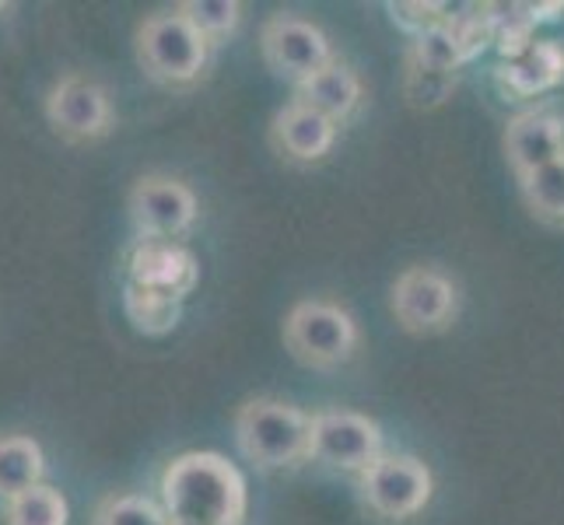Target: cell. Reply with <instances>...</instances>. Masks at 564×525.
Returning a JSON list of instances; mask_svg holds the SVG:
<instances>
[{
  "label": "cell",
  "mask_w": 564,
  "mask_h": 525,
  "mask_svg": "<svg viewBox=\"0 0 564 525\" xmlns=\"http://www.w3.org/2000/svg\"><path fill=\"white\" fill-rule=\"evenodd\" d=\"M162 508L176 525H242L249 512L246 477L218 452H186L165 466Z\"/></svg>",
  "instance_id": "6da1fadb"
},
{
  "label": "cell",
  "mask_w": 564,
  "mask_h": 525,
  "mask_svg": "<svg viewBox=\"0 0 564 525\" xmlns=\"http://www.w3.org/2000/svg\"><path fill=\"white\" fill-rule=\"evenodd\" d=\"M313 441V414L299 411L284 400H249L236 414L239 452L260 470H288L308 459Z\"/></svg>",
  "instance_id": "7a4b0ae2"
},
{
  "label": "cell",
  "mask_w": 564,
  "mask_h": 525,
  "mask_svg": "<svg viewBox=\"0 0 564 525\" xmlns=\"http://www.w3.org/2000/svg\"><path fill=\"white\" fill-rule=\"evenodd\" d=\"M361 343L358 322L344 305L326 298H305L284 316V347L291 358L316 372H334L355 358Z\"/></svg>",
  "instance_id": "3957f363"
},
{
  "label": "cell",
  "mask_w": 564,
  "mask_h": 525,
  "mask_svg": "<svg viewBox=\"0 0 564 525\" xmlns=\"http://www.w3.org/2000/svg\"><path fill=\"white\" fill-rule=\"evenodd\" d=\"M133 46H138L141 70L165 88L197 85L210 61V43L180 11L148 14L138 25V43Z\"/></svg>",
  "instance_id": "277c9868"
},
{
  "label": "cell",
  "mask_w": 564,
  "mask_h": 525,
  "mask_svg": "<svg viewBox=\"0 0 564 525\" xmlns=\"http://www.w3.org/2000/svg\"><path fill=\"white\" fill-rule=\"evenodd\" d=\"M389 308L403 333L435 337L459 316V287L438 266H406L389 291Z\"/></svg>",
  "instance_id": "5b68a950"
},
{
  "label": "cell",
  "mask_w": 564,
  "mask_h": 525,
  "mask_svg": "<svg viewBox=\"0 0 564 525\" xmlns=\"http://www.w3.org/2000/svg\"><path fill=\"white\" fill-rule=\"evenodd\" d=\"M358 491L372 515L386 522H406L427 508L435 494V477L417 456L389 452L358 477Z\"/></svg>",
  "instance_id": "8992f818"
},
{
  "label": "cell",
  "mask_w": 564,
  "mask_h": 525,
  "mask_svg": "<svg viewBox=\"0 0 564 525\" xmlns=\"http://www.w3.org/2000/svg\"><path fill=\"white\" fill-rule=\"evenodd\" d=\"M260 53H263V64L295 88L305 85L308 77H316L319 70H326L329 64H337L326 32L288 11L270 14L263 22Z\"/></svg>",
  "instance_id": "52a82bcc"
},
{
  "label": "cell",
  "mask_w": 564,
  "mask_h": 525,
  "mask_svg": "<svg viewBox=\"0 0 564 525\" xmlns=\"http://www.w3.org/2000/svg\"><path fill=\"white\" fill-rule=\"evenodd\" d=\"M382 456V427L372 417L358 411L313 414V441H308V459L313 462L337 473L361 477Z\"/></svg>",
  "instance_id": "ba28073f"
},
{
  "label": "cell",
  "mask_w": 564,
  "mask_h": 525,
  "mask_svg": "<svg viewBox=\"0 0 564 525\" xmlns=\"http://www.w3.org/2000/svg\"><path fill=\"white\" fill-rule=\"evenodd\" d=\"M127 210L141 239L169 242L183 239L200 218L197 193L183 179H172V175H141L127 197Z\"/></svg>",
  "instance_id": "9c48e42d"
},
{
  "label": "cell",
  "mask_w": 564,
  "mask_h": 525,
  "mask_svg": "<svg viewBox=\"0 0 564 525\" xmlns=\"http://www.w3.org/2000/svg\"><path fill=\"white\" fill-rule=\"evenodd\" d=\"M50 127L70 144L99 141L112 130V102L106 88L85 74H67L46 99Z\"/></svg>",
  "instance_id": "30bf717a"
},
{
  "label": "cell",
  "mask_w": 564,
  "mask_h": 525,
  "mask_svg": "<svg viewBox=\"0 0 564 525\" xmlns=\"http://www.w3.org/2000/svg\"><path fill=\"white\" fill-rule=\"evenodd\" d=\"M127 274H130V284L154 291V295L183 302L189 291L197 287L200 266H197V256H193V252L186 245H180V242L141 239L138 245L130 249Z\"/></svg>",
  "instance_id": "8fae6325"
},
{
  "label": "cell",
  "mask_w": 564,
  "mask_h": 525,
  "mask_svg": "<svg viewBox=\"0 0 564 525\" xmlns=\"http://www.w3.org/2000/svg\"><path fill=\"white\" fill-rule=\"evenodd\" d=\"M501 151L516 179H527L530 172L564 158V120L551 109L519 112L505 127Z\"/></svg>",
  "instance_id": "7c38bea8"
},
{
  "label": "cell",
  "mask_w": 564,
  "mask_h": 525,
  "mask_svg": "<svg viewBox=\"0 0 564 525\" xmlns=\"http://www.w3.org/2000/svg\"><path fill=\"white\" fill-rule=\"evenodd\" d=\"M337 123H329L323 112L291 99L270 120V144L291 165H316L337 144Z\"/></svg>",
  "instance_id": "4fadbf2b"
},
{
  "label": "cell",
  "mask_w": 564,
  "mask_h": 525,
  "mask_svg": "<svg viewBox=\"0 0 564 525\" xmlns=\"http://www.w3.org/2000/svg\"><path fill=\"white\" fill-rule=\"evenodd\" d=\"M361 95H365L361 77L351 67H347V64H340V61L329 64L326 70H319L316 77H308L305 85L295 88V99L299 102H305L308 109L323 112L326 120L337 123V127H344L358 112Z\"/></svg>",
  "instance_id": "5bb4252c"
},
{
  "label": "cell",
  "mask_w": 564,
  "mask_h": 525,
  "mask_svg": "<svg viewBox=\"0 0 564 525\" xmlns=\"http://www.w3.org/2000/svg\"><path fill=\"white\" fill-rule=\"evenodd\" d=\"M46 456L39 441L29 435H4L0 438V497L11 501L43 483Z\"/></svg>",
  "instance_id": "9a60e30c"
},
{
  "label": "cell",
  "mask_w": 564,
  "mask_h": 525,
  "mask_svg": "<svg viewBox=\"0 0 564 525\" xmlns=\"http://www.w3.org/2000/svg\"><path fill=\"white\" fill-rule=\"evenodd\" d=\"M123 313L133 322V329L144 337H169L172 329L183 319V302L154 295V291H144L138 284L123 287Z\"/></svg>",
  "instance_id": "2e32d148"
},
{
  "label": "cell",
  "mask_w": 564,
  "mask_h": 525,
  "mask_svg": "<svg viewBox=\"0 0 564 525\" xmlns=\"http://www.w3.org/2000/svg\"><path fill=\"white\" fill-rule=\"evenodd\" d=\"M561 77V53L557 46H530L519 53V61H512L509 67H501V81L505 88H512V95L527 99L533 91L551 88Z\"/></svg>",
  "instance_id": "e0dca14e"
},
{
  "label": "cell",
  "mask_w": 564,
  "mask_h": 525,
  "mask_svg": "<svg viewBox=\"0 0 564 525\" xmlns=\"http://www.w3.org/2000/svg\"><path fill=\"white\" fill-rule=\"evenodd\" d=\"M519 189L527 207L533 210V218L564 228V158L530 172L527 179H519Z\"/></svg>",
  "instance_id": "ac0fdd59"
},
{
  "label": "cell",
  "mask_w": 564,
  "mask_h": 525,
  "mask_svg": "<svg viewBox=\"0 0 564 525\" xmlns=\"http://www.w3.org/2000/svg\"><path fill=\"white\" fill-rule=\"evenodd\" d=\"M67 497L50 483H39V488L8 501V525H67Z\"/></svg>",
  "instance_id": "d6986e66"
},
{
  "label": "cell",
  "mask_w": 564,
  "mask_h": 525,
  "mask_svg": "<svg viewBox=\"0 0 564 525\" xmlns=\"http://www.w3.org/2000/svg\"><path fill=\"white\" fill-rule=\"evenodd\" d=\"M176 11L207 39L210 46L225 43V39L236 32L239 22H242V4H239V0H183Z\"/></svg>",
  "instance_id": "ffe728a7"
},
{
  "label": "cell",
  "mask_w": 564,
  "mask_h": 525,
  "mask_svg": "<svg viewBox=\"0 0 564 525\" xmlns=\"http://www.w3.org/2000/svg\"><path fill=\"white\" fill-rule=\"evenodd\" d=\"M95 525H172V518L162 504H154L151 497L120 494L102 504L99 515H95Z\"/></svg>",
  "instance_id": "44dd1931"
},
{
  "label": "cell",
  "mask_w": 564,
  "mask_h": 525,
  "mask_svg": "<svg viewBox=\"0 0 564 525\" xmlns=\"http://www.w3.org/2000/svg\"><path fill=\"white\" fill-rule=\"evenodd\" d=\"M456 88V74H445V70H432V67H421L411 61V70H406V99L417 109L427 106H438L445 102V95Z\"/></svg>",
  "instance_id": "7402d4cb"
},
{
  "label": "cell",
  "mask_w": 564,
  "mask_h": 525,
  "mask_svg": "<svg viewBox=\"0 0 564 525\" xmlns=\"http://www.w3.org/2000/svg\"><path fill=\"white\" fill-rule=\"evenodd\" d=\"M4 11H11V4H0V14H4Z\"/></svg>",
  "instance_id": "603a6c76"
},
{
  "label": "cell",
  "mask_w": 564,
  "mask_h": 525,
  "mask_svg": "<svg viewBox=\"0 0 564 525\" xmlns=\"http://www.w3.org/2000/svg\"><path fill=\"white\" fill-rule=\"evenodd\" d=\"M172 525H176V522H172Z\"/></svg>",
  "instance_id": "cb8c5ba5"
}]
</instances>
